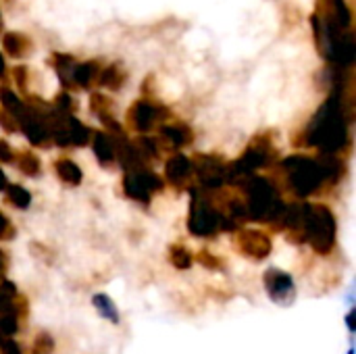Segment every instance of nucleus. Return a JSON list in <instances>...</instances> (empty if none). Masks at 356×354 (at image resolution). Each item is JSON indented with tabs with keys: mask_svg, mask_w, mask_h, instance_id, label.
<instances>
[{
	"mask_svg": "<svg viewBox=\"0 0 356 354\" xmlns=\"http://www.w3.org/2000/svg\"><path fill=\"white\" fill-rule=\"evenodd\" d=\"M265 288L269 292V296L277 303H286L288 298L294 296V280L290 273L280 271V269H269L263 275Z\"/></svg>",
	"mask_w": 356,
	"mask_h": 354,
	"instance_id": "0eeeda50",
	"label": "nucleus"
},
{
	"mask_svg": "<svg viewBox=\"0 0 356 354\" xmlns=\"http://www.w3.org/2000/svg\"><path fill=\"white\" fill-rule=\"evenodd\" d=\"M165 188V182L150 169H136V171H127L123 177V190L125 194L136 200V202H144L148 204L154 192H161Z\"/></svg>",
	"mask_w": 356,
	"mask_h": 354,
	"instance_id": "20e7f679",
	"label": "nucleus"
},
{
	"mask_svg": "<svg viewBox=\"0 0 356 354\" xmlns=\"http://www.w3.org/2000/svg\"><path fill=\"white\" fill-rule=\"evenodd\" d=\"M169 261H171V265H173L175 269L188 271V269L192 267V263H194V257H192V252H190L184 244H173V246L169 248Z\"/></svg>",
	"mask_w": 356,
	"mask_h": 354,
	"instance_id": "4468645a",
	"label": "nucleus"
},
{
	"mask_svg": "<svg viewBox=\"0 0 356 354\" xmlns=\"http://www.w3.org/2000/svg\"><path fill=\"white\" fill-rule=\"evenodd\" d=\"M346 138H348V131H346V123L340 113V104L336 98H332L325 102V106L319 111V115L311 123L309 144L319 146L327 154H334L344 146Z\"/></svg>",
	"mask_w": 356,
	"mask_h": 354,
	"instance_id": "f03ea898",
	"label": "nucleus"
},
{
	"mask_svg": "<svg viewBox=\"0 0 356 354\" xmlns=\"http://www.w3.org/2000/svg\"><path fill=\"white\" fill-rule=\"evenodd\" d=\"M92 148H94V154H96L100 165H111L117 156V148L113 146L111 138L104 134H96L92 138Z\"/></svg>",
	"mask_w": 356,
	"mask_h": 354,
	"instance_id": "9b49d317",
	"label": "nucleus"
},
{
	"mask_svg": "<svg viewBox=\"0 0 356 354\" xmlns=\"http://www.w3.org/2000/svg\"><path fill=\"white\" fill-rule=\"evenodd\" d=\"M96 75V67L94 65H90V63H86V65H79L75 71H73V79L77 81V83H81V86H88L90 81H92V77Z\"/></svg>",
	"mask_w": 356,
	"mask_h": 354,
	"instance_id": "6ab92c4d",
	"label": "nucleus"
},
{
	"mask_svg": "<svg viewBox=\"0 0 356 354\" xmlns=\"http://www.w3.org/2000/svg\"><path fill=\"white\" fill-rule=\"evenodd\" d=\"M13 159H15L13 148L4 140H0V163H13Z\"/></svg>",
	"mask_w": 356,
	"mask_h": 354,
	"instance_id": "b1692460",
	"label": "nucleus"
},
{
	"mask_svg": "<svg viewBox=\"0 0 356 354\" xmlns=\"http://www.w3.org/2000/svg\"><path fill=\"white\" fill-rule=\"evenodd\" d=\"M221 217L223 215L215 211L211 200L194 196L190 219H188V230L198 238H209L221 230Z\"/></svg>",
	"mask_w": 356,
	"mask_h": 354,
	"instance_id": "39448f33",
	"label": "nucleus"
},
{
	"mask_svg": "<svg viewBox=\"0 0 356 354\" xmlns=\"http://www.w3.org/2000/svg\"><path fill=\"white\" fill-rule=\"evenodd\" d=\"M336 230H338L336 217L327 207L307 202L302 225H300V232H298V234L305 236L302 238L305 242H309L319 255H327L336 246Z\"/></svg>",
	"mask_w": 356,
	"mask_h": 354,
	"instance_id": "7ed1b4c3",
	"label": "nucleus"
},
{
	"mask_svg": "<svg viewBox=\"0 0 356 354\" xmlns=\"http://www.w3.org/2000/svg\"><path fill=\"white\" fill-rule=\"evenodd\" d=\"M19 171L25 173L27 177H35L42 171V163H40V159L33 152H23L19 156Z\"/></svg>",
	"mask_w": 356,
	"mask_h": 354,
	"instance_id": "f3484780",
	"label": "nucleus"
},
{
	"mask_svg": "<svg viewBox=\"0 0 356 354\" xmlns=\"http://www.w3.org/2000/svg\"><path fill=\"white\" fill-rule=\"evenodd\" d=\"M4 73V61H2V56H0V75Z\"/></svg>",
	"mask_w": 356,
	"mask_h": 354,
	"instance_id": "bb28decb",
	"label": "nucleus"
},
{
	"mask_svg": "<svg viewBox=\"0 0 356 354\" xmlns=\"http://www.w3.org/2000/svg\"><path fill=\"white\" fill-rule=\"evenodd\" d=\"M21 40H19V35H15V33H8V35H4V46H6V50L10 52V54H19V50H21V44H19Z\"/></svg>",
	"mask_w": 356,
	"mask_h": 354,
	"instance_id": "4be33fe9",
	"label": "nucleus"
},
{
	"mask_svg": "<svg viewBox=\"0 0 356 354\" xmlns=\"http://www.w3.org/2000/svg\"><path fill=\"white\" fill-rule=\"evenodd\" d=\"M282 167L288 173L290 188L298 196H309L317 192L325 182H336L340 175V161L327 156L323 161H315L302 154L288 156Z\"/></svg>",
	"mask_w": 356,
	"mask_h": 354,
	"instance_id": "f257e3e1",
	"label": "nucleus"
},
{
	"mask_svg": "<svg viewBox=\"0 0 356 354\" xmlns=\"http://www.w3.org/2000/svg\"><path fill=\"white\" fill-rule=\"evenodd\" d=\"M54 351V340L50 334H38V338L33 340L31 353L33 354H52Z\"/></svg>",
	"mask_w": 356,
	"mask_h": 354,
	"instance_id": "a211bd4d",
	"label": "nucleus"
},
{
	"mask_svg": "<svg viewBox=\"0 0 356 354\" xmlns=\"http://www.w3.org/2000/svg\"><path fill=\"white\" fill-rule=\"evenodd\" d=\"M154 119H156V108L148 102H138L131 111V121L140 131H148L154 125Z\"/></svg>",
	"mask_w": 356,
	"mask_h": 354,
	"instance_id": "9d476101",
	"label": "nucleus"
},
{
	"mask_svg": "<svg viewBox=\"0 0 356 354\" xmlns=\"http://www.w3.org/2000/svg\"><path fill=\"white\" fill-rule=\"evenodd\" d=\"M6 269V255L0 250V275H2V271Z\"/></svg>",
	"mask_w": 356,
	"mask_h": 354,
	"instance_id": "393cba45",
	"label": "nucleus"
},
{
	"mask_svg": "<svg viewBox=\"0 0 356 354\" xmlns=\"http://www.w3.org/2000/svg\"><path fill=\"white\" fill-rule=\"evenodd\" d=\"M165 173H167V179L169 184L173 186H184L192 173H194V163L186 156V154H175L167 161L165 165Z\"/></svg>",
	"mask_w": 356,
	"mask_h": 354,
	"instance_id": "6e6552de",
	"label": "nucleus"
},
{
	"mask_svg": "<svg viewBox=\"0 0 356 354\" xmlns=\"http://www.w3.org/2000/svg\"><path fill=\"white\" fill-rule=\"evenodd\" d=\"M102 83H104L106 88H119V83H121V77H119V75H117V71L111 67V69H106V71H104Z\"/></svg>",
	"mask_w": 356,
	"mask_h": 354,
	"instance_id": "412c9836",
	"label": "nucleus"
},
{
	"mask_svg": "<svg viewBox=\"0 0 356 354\" xmlns=\"http://www.w3.org/2000/svg\"><path fill=\"white\" fill-rule=\"evenodd\" d=\"M94 307L102 317H106L113 323H119V309L115 307V303L106 294H96L94 296Z\"/></svg>",
	"mask_w": 356,
	"mask_h": 354,
	"instance_id": "dca6fc26",
	"label": "nucleus"
},
{
	"mask_svg": "<svg viewBox=\"0 0 356 354\" xmlns=\"http://www.w3.org/2000/svg\"><path fill=\"white\" fill-rule=\"evenodd\" d=\"M8 184H6V175H4V171L0 169V190H4Z\"/></svg>",
	"mask_w": 356,
	"mask_h": 354,
	"instance_id": "a878e982",
	"label": "nucleus"
},
{
	"mask_svg": "<svg viewBox=\"0 0 356 354\" xmlns=\"http://www.w3.org/2000/svg\"><path fill=\"white\" fill-rule=\"evenodd\" d=\"M161 136H163L173 148H181V146H186V144L192 140L190 131H188L186 127H181V125H165V127H161Z\"/></svg>",
	"mask_w": 356,
	"mask_h": 354,
	"instance_id": "ddd939ff",
	"label": "nucleus"
},
{
	"mask_svg": "<svg viewBox=\"0 0 356 354\" xmlns=\"http://www.w3.org/2000/svg\"><path fill=\"white\" fill-rule=\"evenodd\" d=\"M2 104H4V108L8 111V113H13V115H23V104H21V100L13 94V92H2Z\"/></svg>",
	"mask_w": 356,
	"mask_h": 354,
	"instance_id": "aec40b11",
	"label": "nucleus"
},
{
	"mask_svg": "<svg viewBox=\"0 0 356 354\" xmlns=\"http://www.w3.org/2000/svg\"><path fill=\"white\" fill-rule=\"evenodd\" d=\"M4 196H6L8 204H13L15 209H27L29 202H31V194L23 186H19V184L6 186L4 188Z\"/></svg>",
	"mask_w": 356,
	"mask_h": 354,
	"instance_id": "2eb2a0df",
	"label": "nucleus"
},
{
	"mask_svg": "<svg viewBox=\"0 0 356 354\" xmlns=\"http://www.w3.org/2000/svg\"><path fill=\"white\" fill-rule=\"evenodd\" d=\"M4 342H6V338H4V336H2V334H0V346H2V344H4Z\"/></svg>",
	"mask_w": 356,
	"mask_h": 354,
	"instance_id": "cd10ccee",
	"label": "nucleus"
},
{
	"mask_svg": "<svg viewBox=\"0 0 356 354\" xmlns=\"http://www.w3.org/2000/svg\"><path fill=\"white\" fill-rule=\"evenodd\" d=\"M67 136H69V142H71V146H86L88 142H90V129L83 125V123H79L75 117H69V121H67Z\"/></svg>",
	"mask_w": 356,
	"mask_h": 354,
	"instance_id": "f8f14e48",
	"label": "nucleus"
},
{
	"mask_svg": "<svg viewBox=\"0 0 356 354\" xmlns=\"http://www.w3.org/2000/svg\"><path fill=\"white\" fill-rule=\"evenodd\" d=\"M236 246L244 257H248L252 261H263L273 250L271 238L261 230H242V232H238Z\"/></svg>",
	"mask_w": 356,
	"mask_h": 354,
	"instance_id": "423d86ee",
	"label": "nucleus"
},
{
	"mask_svg": "<svg viewBox=\"0 0 356 354\" xmlns=\"http://www.w3.org/2000/svg\"><path fill=\"white\" fill-rule=\"evenodd\" d=\"M54 173H56L58 179H60L63 184H67V186H79L81 179H83V173H81L79 165H77L75 161L67 159V156L54 161Z\"/></svg>",
	"mask_w": 356,
	"mask_h": 354,
	"instance_id": "1a4fd4ad",
	"label": "nucleus"
},
{
	"mask_svg": "<svg viewBox=\"0 0 356 354\" xmlns=\"http://www.w3.org/2000/svg\"><path fill=\"white\" fill-rule=\"evenodd\" d=\"M13 234H15V230L10 227L8 217L2 215V211H0V238H13Z\"/></svg>",
	"mask_w": 356,
	"mask_h": 354,
	"instance_id": "5701e85b",
	"label": "nucleus"
}]
</instances>
